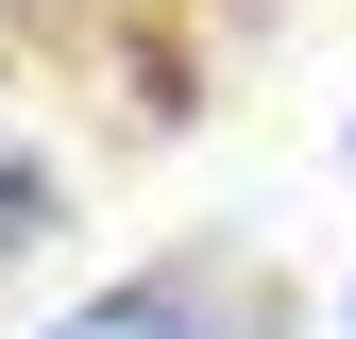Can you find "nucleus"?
I'll return each instance as SVG.
<instances>
[{
    "label": "nucleus",
    "instance_id": "nucleus-3",
    "mask_svg": "<svg viewBox=\"0 0 356 339\" xmlns=\"http://www.w3.org/2000/svg\"><path fill=\"white\" fill-rule=\"evenodd\" d=\"M339 339H356V288H339Z\"/></svg>",
    "mask_w": 356,
    "mask_h": 339
},
{
    "label": "nucleus",
    "instance_id": "nucleus-1",
    "mask_svg": "<svg viewBox=\"0 0 356 339\" xmlns=\"http://www.w3.org/2000/svg\"><path fill=\"white\" fill-rule=\"evenodd\" d=\"M34 339H220V322L187 306V288H85V306H68V322H34Z\"/></svg>",
    "mask_w": 356,
    "mask_h": 339
},
{
    "label": "nucleus",
    "instance_id": "nucleus-4",
    "mask_svg": "<svg viewBox=\"0 0 356 339\" xmlns=\"http://www.w3.org/2000/svg\"><path fill=\"white\" fill-rule=\"evenodd\" d=\"M339 153H356V119H339Z\"/></svg>",
    "mask_w": 356,
    "mask_h": 339
},
{
    "label": "nucleus",
    "instance_id": "nucleus-2",
    "mask_svg": "<svg viewBox=\"0 0 356 339\" xmlns=\"http://www.w3.org/2000/svg\"><path fill=\"white\" fill-rule=\"evenodd\" d=\"M34 238H51V170H34V153H0V254H34Z\"/></svg>",
    "mask_w": 356,
    "mask_h": 339
}]
</instances>
